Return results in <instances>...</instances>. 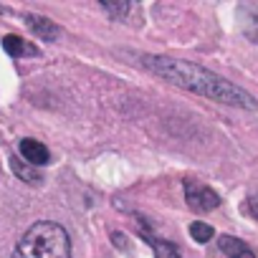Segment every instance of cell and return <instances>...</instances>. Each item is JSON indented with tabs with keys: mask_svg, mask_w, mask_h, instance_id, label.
Masks as SVG:
<instances>
[{
	"mask_svg": "<svg viewBox=\"0 0 258 258\" xmlns=\"http://www.w3.org/2000/svg\"><path fill=\"white\" fill-rule=\"evenodd\" d=\"M142 66L152 71L155 76L170 81L172 86H180L185 91H192L198 96H205L210 101L225 104V106H238L248 111H258V101L233 81L218 76L210 69H203L192 61L182 58H170V56H142Z\"/></svg>",
	"mask_w": 258,
	"mask_h": 258,
	"instance_id": "obj_1",
	"label": "cell"
},
{
	"mask_svg": "<svg viewBox=\"0 0 258 258\" xmlns=\"http://www.w3.org/2000/svg\"><path fill=\"white\" fill-rule=\"evenodd\" d=\"M71 238L63 225L41 220L33 223L16 245V258H69Z\"/></svg>",
	"mask_w": 258,
	"mask_h": 258,
	"instance_id": "obj_2",
	"label": "cell"
},
{
	"mask_svg": "<svg viewBox=\"0 0 258 258\" xmlns=\"http://www.w3.org/2000/svg\"><path fill=\"white\" fill-rule=\"evenodd\" d=\"M182 187H185V203L198 213H208V210H215L220 205V195L198 180H185Z\"/></svg>",
	"mask_w": 258,
	"mask_h": 258,
	"instance_id": "obj_3",
	"label": "cell"
},
{
	"mask_svg": "<svg viewBox=\"0 0 258 258\" xmlns=\"http://www.w3.org/2000/svg\"><path fill=\"white\" fill-rule=\"evenodd\" d=\"M18 152H21V157H23L28 165H33V167H43V165H48V160H51L48 147H46L43 142H38V140H31V137L21 140Z\"/></svg>",
	"mask_w": 258,
	"mask_h": 258,
	"instance_id": "obj_4",
	"label": "cell"
},
{
	"mask_svg": "<svg viewBox=\"0 0 258 258\" xmlns=\"http://www.w3.org/2000/svg\"><path fill=\"white\" fill-rule=\"evenodd\" d=\"M26 26L38 36V38H43V41H56L58 38V26L53 23V21H48V18H43V16H26Z\"/></svg>",
	"mask_w": 258,
	"mask_h": 258,
	"instance_id": "obj_5",
	"label": "cell"
},
{
	"mask_svg": "<svg viewBox=\"0 0 258 258\" xmlns=\"http://www.w3.org/2000/svg\"><path fill=\"white\" fill-rule=\"evenodd\" d=\"M3 48L13 56V58H23V56H38V48L28 41H23L21 36H6L3 38Z\"/></svg>",
	"mask_w": 258,
	"mask_h": 258,
	"instance_id": "obj_6",
	"label": "cell"
},
{
	"mask_svg": "<svg viewBox=\"0 0 258 258\" xmlns=\"http://www.w3.org/2000/svg\"><path fill=\"white\" fill-rule=\"evenodd\" d=\"M220 250L228 255V258H255V253L238 238L233 235H220Z\"/></svg>",
	"mask_w": 258,
	"mask_h": 258,
	"instance_id": "obj_7",
	"label": "cell"
},
{
	"mask_svg": "<svg viewBox=\"0 0 258 258\" xmlns=\"http://www.w3.org/2000/svg\"><path fill=\"white\" fill-rule=\"evenodd\" d=\"M11 167H13V172L23 180V182H31V185H38L43 177H41V172H38V167H33V165H28V162H23V160H18V157H13L11 160Z\"/></svg>",
	"mask_w": 258,
	"mask_h": 258,
	"instance_id": "obj_8",
	"label": "cell"
},
{
	"mask_svg": "<svg viewBox=\"0 0 258 258\" xmlns=\"http://www.w3.org/2000/svg\"><path fill=\"white\" fill-rule=\"evenodd\" d=\"M213 235H215V230L208 223H190V238L195 243H208Z\"/></svg>",
	"mask_w": 258,
	"mask_h": 258,
	"instance_id": "obj_9",
	"label": "cell"
},
{
	"mask_svg": "<svg viewBox=\"0 0 258 258\" xmlns=\"http://www.w3.org/2000/svg\"><path fill=\"white\" fill-rule=\"evenodd\" d=\"M150 243H152L157 258H180V253L175 250L172 243H167V240H157V238H150Z\"/></svg>",
	"mask_w": 258,
	"mask_h": 258,
	"instance_id": "obj_10",
	"label": "cell"
},
{
	"mask_svg": "<svg viewBox=\"0 0 258 258\" xmlns=\"http://www.w3.org/2000/svg\"><path fill=\"white\" fill-rule=\"evenodd\" d=\"M106 13H111L114 18H124L129 11H132V6H129V3H104L101 6Z\"/></svg>",
	"mask_w": 258,
	"mask_h": 258,
	"instance_id": "obj_11",
	"label": "cell"
},
{
	"mask_svg": "<svg viewBox=\"0 0 258 258\" xmlns=\"http://www.w3.org/2000/svg\"><path fill=\"white\" fill-rule=\"evenodd\" d=\"M248 210H250V215L258 220V195H250V200H248Z\"/></svg>",
	"mask_w": 258,
	"mask_h": 258,
	"instance_id": "obj_12",
	"label": "cell"
}]
</instances>
